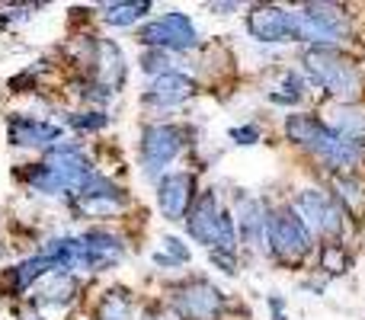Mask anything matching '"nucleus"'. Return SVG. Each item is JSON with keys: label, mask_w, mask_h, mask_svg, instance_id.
<instances>
[{"label": "nucleus", "mask_w": 365, "mask_h": 320, "mask_svg": "<svg viewBox=\"0 0 365 320\" xmlns=\"http://www.w3.org/2000/svg\"><path fill=\"white\" fill-rule=\"evenodd\" d=\"M304 68L327 93L343 96V100H353L362 87L359 71L334 48H308L304 51Z\"/></svg>", "instance_id": "obj_2"}, {"label": "nucleus", "mask_w": 365, "mask_h": 320, "mask_svg": "<svg viewBox=\"0 0 365 320\" xmlns=\"http://www.w3.org/2000/svg\"><path fill=\"white\" fill-rule=\"evenodd\" d=\"M55 269H58V266L51 263L45 253H32V257H26V259H19V263L6 266V269L0 272V282H4L6 295L19 298V295H29V291L36 289V285L48 276V272H55Z\"/></svg>", "instance_id": "obj_14"}, {"label": "nucleus", "mask_w": 365, "mask_h": 320, "mask_svg": "<svg viewBox=\"0 0 365 320\" xmlns=\"http://www.w3.org/2000/svg\"><path fill=\"white\" fill-rule=\"evenodd\" d=\"M195 96V81L186 77L182 71H167V74L154 77L145 90V106H154V109H173L180 103L192 100Z\"/></svg>", "instance_id": "obj_15"}, {"label": "nucleus", "mask_w": 365, "mask_h": 320, "mask_svg": "<svg viewBox=\"0 0 365 320\" xmlns=\"http://www.w3.org/2000/svg\"><path fill=\"white\" fill-rule=\"evenodd\" d=\"M125 205H128L125 189L115 186V182L106 180L103 173L96 176L93 182H87V186L68 202L74 218H115L119 212H125Z\"/></svg>", "instance_id": "obj_5"}, {"label": "nucleus", "mask_w": 365, "mask_h": 320, "mask_svg": "<svg viewBox=\"0 0 365 320\" xmlns=\"http://www.w3.org/2000/svg\"><path fill=\"white\" fill-rule=\"evenodd\" d=\"M292 212L304 221L308 231L324 234V237H336V234L343 231L340 208H336V202L330 199L327 192H321V189H304V192H298Z\"/></svg>", "instance_id": "obj_9"}, {"label": "nucleus", "mask_w": 365, "mask_h": 320, "mask_svg": "<svg viewBox=\"0 0 365 320\" xmlns=\"http://www.w3.org/2000/svg\"><path fill=\"white\" fill-rule=\"evenodd\" d=\"M221 212H225V208L218 205L215 189H205V192L192 202V208H189V215H186L189 237L199 240L202 247H212L215 250V247H218V237H221Z\"/></svg>", "instance_id": "obj_12"}, {"label": "nucleus", "mask_w": 365, "mask_h": 320, "mask_svg": "<svg viewBox=\"0 0 365 320\" xmlns=\"http://www.w3.org/2000/svg\"><path fill=\"white\" fill-rule=\"evenodd\" d=\"M64 125L81 135H96L109 125V115L103 109H77V113H64Z\"/></svg>", "instance_id": "obj_24"}, {"label": "nucleus", "mask_w": 365, "mask_h": 320, "mask_svg": "<svg viewBox=\"0 0 365 320\" xmlns=\"http://www.w3.org/2000/svg\"><path fill=\"white\" fill-rule=\"evenodd\" d=\"M160 244H164L167 259H170L173 266H186V263H189V257H192V253H189V247L182 244L180 237H164V240H160Z\"/></svg>", "instance_id": "obj_27"}, {"label": "nucleus", "mask_w": 365, "mask_h": 320, "mask_svg": "<svg viewBox=\"0 0 365 320\" xmlns=\"http://www.w3.org/2000/svg\"><path fill=\"white\" fill-rule=\"evenodd\" d=\"M212 263L218 266L221 272H227V276H237V263H234V253H225V250H212Z\"/></svg>", "instance_id": "obj_31"}, {"label": "nucleus", "mask_w": 365, "mask_h": 320, "mask_svg": "<svg viewBox=\"0 0 365 320\" xmlns=\"http://www.w3.org/2000/svg\"><path fill=\"white\" fill-rule=\"evenodd\" d=\"M36 13V6H6L4 16H0V23L4 26H16V23H26V19Z\"/></svg>", "instance_id": "obj_28"}, {"label": "nucleus", "mask_w": 365, "mask_h": 320, "mask_svg": "<svg viewBox=\"0 0 365 320\" xmlns=\"http://www.w3.org/2000/svg\"><path fill=\"white\" fill-rule=\"evenodd\" d=\"M317 158L327 163L330 170H336V173H343V170H353L359 167L362 158H365V141L362 138H343V135L330 132L327 141H324L321 148H317Z\"/></svg>", "instance_id": "obj_17"}, {"label": "nucleus", "mask_w": 365, "mask_h": 320, "mask_svg": "<svg viewBox=\"0 0 365 320\" xmlns=\"http://www.w3.org/2000/svg\"><path fill=\"white\" fill-rule=\"evenodd\" d=\"M321 263H324V269L334 272V276H343V272L349 269V257H346V250H343L340 244H327V247H324Z\"/></svg>", "instance_id": "obj_26"}, {"label": "nucleus", "mask_w": 365, "mask_h": 320, "mask_svg": "<svg viewBox=\"0 0 365 320\" xmlns=\"http://www.w3.org/2000/svg\"><path fill=\"white\" fill-rule=\"evenodd\" d=\"M81 295V279L68 269H55L32 289L29 304L36 311H68Z\"/></svg>", "instance_id": "obj_11"}, {"label": "nucleus", "mask_w": 365, "mask_h": 320, "mask_svg": "<svg viewBox=\"0 0 365 320\" xmlns=\"http://www.w3.org/2000/svg\"><path fill=\"white\" fill-rule=\"evenodd\" d=\"M138 42L148 48H160V51H189L199 45V32H195L192 19L180 10H170L164 16L151 19L138 29Z\"/></svg>", "instance_id": "obj_4"}, {"label": "nucleus", "mask_w": 365, "mask_h": 320, "mask_svg": "<svg viewBox=\"0 0 365 320\" xmlns=\"http://www.w3.org/2000/svg\"><path fill=\"white\" fill-rule=\"evenodd\" d=\"M247 32L259 42H289V10H282V6H253L247 13Z\"/></svg>", "instance_id": "obj_16"}, {"label": "nucleus", "mask_w": 365, "mask_h": 320, "mask_svg": "<svg viewBox=\"0 0 365 320\" xmlns=\"http://www.w3.org/2000/svg\"><path fill=\"white\" fill-rule=\"evenodd\" d=\"M269 311H272V320H285V301L279 295H269Z\"/></svg>", "instance_id": "obj_32"}, {"label": "nucleus", "mask_w": 365, "mask_h": 320, "mask_svg": "<svg viewBox=\"0 0 365 320\" xmlns=\"http://www.w3.org/2000/svg\"><path fill=\"white\" fill-rule=\"evenodd\" d=\"M340 189H343V199H346L353 208H359V205H362V195H365V192H362L359 182H353V180H340Z\"/></svg>", "instance_id": "obj_30"}, {"label": "nucleus", "mask_w": 365, "mask_h": 320, "mask_svg": "<svg viewBox=\"0 0 365 320\" xmlns=\"http://www.w3.org/2000/svg\"><path fill=\"white\" fill-rule=\"evenodd\" d=\"M151 13V4L148 0H125V4H106L103 6V23L115 26V29H125V26H135L138 19H145Z\"/></svg>", "instance_id": "obj_20"}, {"label": "nucleus", "mask_w": 365, "mask_h": 320, "mask_svg": "<svg viewBox=\"0 0 365 320\" xmlns=\"http://www.w3.org/2000/svg\"><path fill=\"white\" fill-rule=\"evenodd\" d=\"M304 13H308L314 23H321L324 29H330V32H336V36H346V29H349V16L343 13V6H336V4H308L304 6Z\"/></svg>", "instance_id": "obj_23"}, {"label": "nucleus", "mask_w": 365, "mask_h": 320, "mask_svg": "<svg viewBox=\"0 0 365 320\" xmlns=\"http://www.w3.org/2000/svg\"><path fill=\"white\" fill-rule=\"evenodd\" d=\"M324 125H327L330 132L343 135V138H362L365 141V109H349V106L330 109Z\"/></svg>", "instance_id": "obj_19"}, {"label": "nucleus", "mask_w": 365, "mask_h": 320, "mask_svg": "<svg viewBox=\"0 0 365 320\" xmlns=\"http://www.w3.org/2000/svg\"><path fill=\"white\" fill-rule=\"evenodd\" d=\"M212 10H218V13H231V10H237V4H212Z\"/></svg>", "instance_id": "obj_33"}, {"label": "nucleus", "mask_w": 365, "mask_h": 320, "mask_svg": "<svg viewBox=\"0 0 365 320\" xmlns=\"http://www.w3.org/2000/svg\"><path fill=\"white\" fill-rule=\"evenodd\" d=\"M170 308L180 320H218L225 311V295L205 279H189L173 289Z\"/></svg>", "instance_id": "obj_6"}, {"label": "nucleus", "mask_w": 365, "mask_h": 320, "mask_svg": "<svg viewBox=\"0 0 365 320\" xmlns=\"http://www.w3.org/2000/svg\"><path fill=\"white\" fill-rule=\"evenodd\" d=\"M6 141H10L13 148H38V151H48V148L61 145L64 132H61V125H51V122L36 119V115L13 113V115H6Z\"/></svg>", "instance_id": "obj_10"}, {"label": "nucleus", "mask_w": 365, "mask_h": 320, "mask_svg": "<svg viewBox=\"0 0 365 320\" xmlns=\"http://www.w3.org/2000/svg\"><path fill=\"white\" fill-rule=\"evenodd\" d=\"M266 244L282 259H302L311 250V231L292 208H279L266 218Z\"/></svg>", "instance_id": "obj_7"}, {"label": "nucleus", "mask_w": 365, "mask_h": 320, "mask_svg": "<svg viewBox=\"0 0 365 320\" xmlns=\"http://www.w3.org/2000/svg\"><path fill=\"white\" fill-rule=\"evenodd\" d=\"M285 135H289V141H295V145L308 148V151H317V148L327 141L330 128L324 125L321 119H314V115H289V119H285Z\"/></svg>", "instance_id": "obj_18"}, {"label": "nucleus", "mask_w": 365, "mask_h": 320, "mask_svg": "<svg viewBox=\"0 0 365 320\" xmlns=\"http://www.w3.org/2000/svg\"><path fill=\"white\" fill-rule=\"evenodd\" d=\"M192 202H195V176L192 173L177 170V173L160 176V182H158V205H160V212H164V218L186 221Z\"/></svg>", "instance_id": "obj_13"}, {"label": "nucleus", "mask_w": 365, "mask_h": 320, "mask_svg": "<svg viewBox=\"0 0 365 320\" xmlns=\"http://www.w3.org/2000/svg\"><path fill=\"white\" fill-rule=\"evenodd\" d=\"M96 176L100 173L93 170V160L87 158L81 141H61V145L48 148L38 163L19 170V180L26 182V189L38 195H61L64 202H71Z\"/></svg>", "instance_id": "obj_1"}, {"label": "nucleus", "mask_w": 365, "mask_h": 320, "mask_svg": "<svg viewBox=\"0 0 365 320\" xmlns=\"http://www.w3.org/2000/svg\"><path fill=\"white\" fill-rule=\"evenodd\" d=\"M141 71H145V74H151V77H160V74H167V71H173L170 68V51L148 48L145 55H141Z\"/></svg>", "instance_id": "obj_25"}, {"label": "nucleus", "mask_w": 365, "mask_h": 320, "mask_svg": "<svg viewBox=\"0 0 365 320\" xmlns=\"http://www.w3.org/2000/svg\"><path fill=\"white\" fill-rule=\"evenodd\" d=\"M231 141H237V145H257V141H259V128L257 125H237V128H231Z\"/></svg>", "instance_id": "obj_29"}, {"label": "nucleus", "mask_w": 365, "mask_h": 320, "mask_svg": "<svg viewBox=\"0 0 365 320\" xmlns=\"http://www.w3.org/2000/svg\"><path fill=\"white\" fill-rule=\"evenodd\" d=\"M186 145V132L180 125H145L141 132V163H145V173L148 176H158L167 163L177 160V154Z\"/></svg>", "instance_id": "obj_8"}, {"label": "nucleus", "mask_w": 365, "mask_h": 320, "mask_svg": "<svg viewBox=\"0 0 365 320\" xmlns=\"http://www.w3.org/2000/svg\"><path fill=\"white\" fill-rule=\"evenodd\" d=\"M96 320H132V298L125 289H109L96 304Z\"/></svg>", "instance_id": "obj_22"}, {"label": "nucleus", "mask_w": 365, "mask_h": 320, "mask_svg": "<svg viewBox=\"0 0 365 320\" xmlns=\"http://www.w3.org/2000/svg\"><path fill=\"white\" fill-rule=\"evenodd\" d=\"M240 237L247 244H266V218H263V208H259L257 199H244L240 202Z\"/></svg>", "instance_id": "obj_21"}, {"label": "nucleus", "mask_w": 365, "mask_h": 320, "mask_svg": "<svg viewBox=\"0 0 365 320\" xmlns=\"http://www.w3.org/2000/svg\"><path fill=\"white\" fill-rule=\"evenodd\" d=\"M122 257H125L122 237L103 231V227H90L81 237H74L71 272H106V269H113Z\"/></svg>", "instance_id": "obj_3"}]
</instances>
